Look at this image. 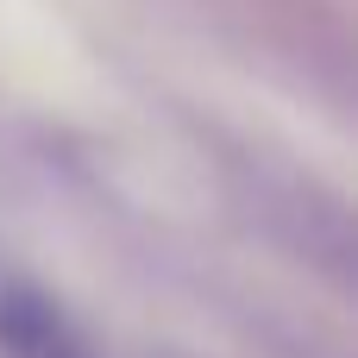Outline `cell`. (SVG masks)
<instances>
[{
  "mask_svg": "<svg viewBox=\"0 0 358 358\" xmlns=\"http://www.w3.org/2000/svg\"><path fill=\"white\" fill-rule=\"evenodd\" d=\"M0 358H101L88 334L31 283H0Z\"/></svg>",
  "mask_w": 358,
  "mask_h": 358,
  "instance_id": "obj_1",
  "label": "cell"
}]
</instances>
